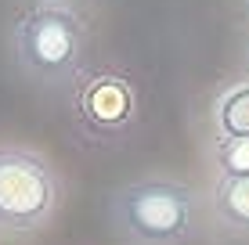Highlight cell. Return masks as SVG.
<instances>
[{
  "instance_id": "6",
  "label": "cell",
  "mask_w": 249,
  "mask_h": 245,
  "mask_svg": "<svg viewBox=\"0 0 249 245\" xmlns=\"http://www.w3.org/2000/svg\"><path fill=\"white\" fill-rule=\"evenodd\" d=\"M213 170L217 177H242L249 173V137H231V141H213Z\"/></svg>"
},
{
  "instance_id": "3",
  "label": "cell",
  "mask_w": 249,
  "mask_h": 245,
  "mask_svg": "<svg viewBox=\"0 0 249 245\" xmlns=\"http://www.w3.org/2000/svg\"><path fill=\"white\" fill-rule=\"evenodd\" d=\"M58 173L44 155L25 148H0V231H44L58 209Z\"/></svg>"
},
{
  "instance_id": "1",
  "label": "cell",
  "mask_w": 249,
  "mask_h": 245,
  "mask_svg": "<svg viewBox=\"0 0 249 245\" xmlns=\"http://www.w3.org/2000/svg\"><path fill=\"white\" fill-rule=\"evenodd\" d=\"M202 213V191L174 177H141L108 198V220L126 245H188Z\"/></svg>"
},
{
  "instance_id": "2",
  "label": "cell",
  "mask_w": 249,
  "mask_h": 245,
  "mask_svg": "<svg viewBox=\"0 0 249 245\" xmlns=\"http://www.w3.org/2000/svg\"><path fill=\"white\" fill-rule=\"evenodd\" d=\"M87 50V25L69 4H33L11 25V58L40 87L69 83Z\"/></svg>"
},
{
  "instance_id": "7",
  "label": "cell",
  "mask_w": 249,
  "mask_h": 245,
  "mask_svg": "<svg viewBox=\"0 0 249 245\" xmlns=\"http://www.w3.org/2000/svg\"><path fill=\"white\" fill-rule=\"evenodd\" d=\"M40 4H69V7H76V0H40Z\"/></svg>"
},
{
  "instance_id": "4",
  "label": "cell",
  "mask_w": 249,
  "mask_h": 245,
  "mask_svg": "<svg viewBox=\"0 0 249 245\" xmlns=\"http://www.w3.org/2000/svg\"><path fill=\"white\" fill-rule=\"evenodd\" d=\"M206 213L220 231L249 238V173L242 177H213L210 195H206Z\"/></svg>"
},
{
  "instance_id": "5",
  "label": "cell",
  "mask_w": 249,
  "mask_h": 245,
  "mask_svg": "<svg viewBox=\"0 0 249 245\" xmlns=\"http://www.w3.org/2000/svg\"><path fill=\"white\" fill-rule=\"evenodd\" d=\"M210 130H213V141L249 137V76L231 83V87H224L213 98Z\"/></svg>"
}]
</instances>
